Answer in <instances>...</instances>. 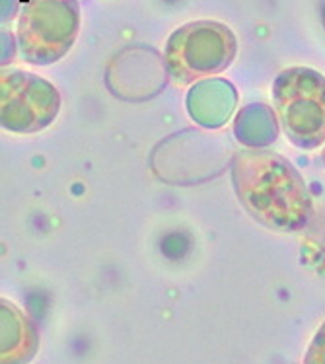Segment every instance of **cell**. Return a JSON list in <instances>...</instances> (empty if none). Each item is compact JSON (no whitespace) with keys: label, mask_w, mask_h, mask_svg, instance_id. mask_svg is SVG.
I'll list each match as a JSON object with an SVG mask.
<instances>
[{"label":"cell","mask_w":325,"mask_h":364,"mask_svg":"<svg viewBox=\"0 0 325 364\" xmlns=\"http://www.w3.org/2000/svg\"><path fill=\"white\" fill-rule=\"evenodd\" d=\"M80 31L78 0H23L18 16V49L31 67L65 59Z\"/></svg>","instance_id":"obj_4"},{"label":"cell","mask_w":325,"mask_h":364,"mask_svg":"<svg viewBox=\"0 0 325 364\" xmlns=\"http://www.w3.org/2000/svg\"><path fill=\"white\" fill-rule=\"evenodd\" d=\"M230 179L240 205L267 230L294 234L310 224L314 199L306 179L275 150H238L230 164Z\"/></svg>","instance_id":"obj_1"},{"label":"cell","mask_w":325,"mask_h":364,"mask_svg":"<svg viewBox=\"0 0 325 364\" xmlns=\"http://www.w3.org/2000/svg\"><path fill=\"white\" fill-rule=\"evenodd\" d=\"M39 329L20 306L0 300V364H30L39 350Z\"/></svg>","instance_id":"obj_6"},{"label":"cell","mask_w":325,"mask_h":364,"mask_svg":"<svg viewBox=\"0 0 325 364\" xmlns=\"http://www.w3.org/2000/svg\"><path fill=\"white\" fill-rule=\"evenodd\" d=\"M236 55L232 28L216 20H195L171 31L164 47V67L176 84L189 86L224 73Z\"/></svg>","instance_id":"obj_2"},{"label":"cell","mask_w":325,"mask_h":364,"mask_svg":"<svg viewBox=\"0 0 325 364\" xmlns=\"http://www.w3.org/2000/svg\"><path fill=\"white\" fill-rule=\"evenodd\" d=\"M277 119L271 107L263 104H252L238 113L234 123L236 139L245 149H267L271 142L277 141Z\"/></svg>","instance_id":"obj_8"},{"label":"cell","mask_w":325,"mask_h":364,"mask_svg":"<svg viewBox=\"0 0 325 364\" xmlns=\"http://www.w3.org/2000/svg\"><path fill=\"white\" fill-rule=\"evenodd\" d=\"M185 107L195 123L218 129L230 119L236 107V90L226 80L199 82L189 90Z\"/></svg>","instance_id":"obj_7"},{"label":"cell","mask_w":325,"mask_h":364,"mask_svg":"<svg viewBox=\"0 0 325 364\" xmlns=\"http://www.w3.org/2000/svg\"><path fill=\"white\" fill-rule=\"evenodd\" d=\"M302 364H325V321L311 337L310 345L304 353Z\"/></svg>","instance_id":"obj_9"},{"label":"cell","mask_w":325,"mask_h":364,"mask_svg":"<svg viewBox=\"0 0 325 364\" xmlns=\"http://www.w3.org/2000/svg\"><path fill=\"white\" fill-rule=\"evenodd\" d=\"M273 107L282 131L296 149L325 144V76L310 67L281 70L271 86Z\"/></svg>","instance_id":"obj_3"},{"label":"cell","mask_w":325,"mask_h":364,"mask_svg":"<svg viewBox=\"0 0 325 364\" xmlns=\"http://www.w3.org/2000/svg\"><path fill=\"white\" fill-rule=\"evenodd\" d=\"M60 113L55 84L20 68L0 73V125L14 134H36L51 127Z\"/></svg>","instance_id":"obj_5"},{"label":"cell","mask_w":325,"mask_h":364,"mask_svg":"<svg viewBox=\"0 0 325 364\" xmlns=\"http://www.w3.org/2000/svg\"><path fill=\"white\" fill-rule=\"evenodd\" d=\"M321 162H324V166H325V146H324V150H321Z\"/></svg>","instance_id":"obj_10"}]
</instances>
